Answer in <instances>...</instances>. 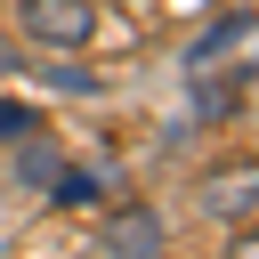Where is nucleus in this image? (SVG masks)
Masks as SVG:
<instances>
[{
	"instance_id": "2",
	"label": "nucleus",
	"mask_w": 259,
	"mask_h": 259,
	"mask_svg": "<svg viewBox=\"0 0 259 259\" xmlns=\"http://www.w3.org/2000/svg\"><path fill=\"white\" fill-rule=\"evenodd\" d=\"M24 32L40 49H89L97 40V0H24Z\"/></svg>"
},
{
	"instance_id": "5",
	"label": "nucleus",
	"mask_w": 259,
	"mask_h": 259,
	"mask_svg": "<svg viewBox=\"0 0 259 259\" xmlns=\"http://www.w3.org/2000/svg\"><path fill=\"white\" fill-rule=\"evenodd\" d=\"M57 170H65V154H57L49 138H32V130H24V154H16V178H24V186H57Z\"/></svg>"
},
{
	"instance_id": "3",
	"label": "nucleus",
	"mask_w": 259,
	"mask_h": 259,
	"mask_svg": "<svg viewBox=\"0 0 259 259\" xmlns=\"http://www.w3.org/2000/svg\"><path fill=\"white\" fill-rule=\"evenodd\" d=\"M243 49H251V8L219 16V24L194 40V57H186V65H194V73H219V65H227V57H243Z\"/></svg>"
},
{
	"instance_id": "4",
	"label": "nucleus",
	"mask_w": 259,
	"mask_h": 259,
	"mask_svg": "<svg viewBox=\"0 0 259 259\" xmlns=\"http://www.w3.org/2000/svg\"><path fill=\"white\" fill-rule=\"evenodd\" d=\"M202 210L210 219H251V170H219L202 186Z\"/></svg>"
},
{
	"instance_id": "1",
	"label": "nucleus",
	"mask_w": 259,
	"mask_h": 259,
	"mask_svg": "<svg viewBox=\"0 0 259 259\" xmlns=\"http://www.w3.org/2000/svg\"><path fill=\"white\" fill-rule=\"evenodd\" d=\"M97 251L105 259H162L170 251V219L154 202H113L105 227H97Z\"/></svg>"
},
{
	"instance_id": "7",
	"label": "nucleus",
	"mask_w": 259,
	"mask_h": 259,
	"mask_svg": "<svg viewBox=\"0 0 259 259\" xmlns=\"http://www.w3.org/2000/svg\"><path fill=\"white\" fill-rule=\"evenodd\" d=\"M24 130H32V113L24 105H0V138H24Z\"/></svg>"
},
{
	"instance_id": "6",
	"label": "nucleus",
	"mask_w": 259,
	"mask_h": 259,
	"mask_svg": "<svg viewBox=\"0 0 259 259\" xmlns=\"http://www.w3.org/2000/svg\"><path fill=\"white\" fill-rule=\"evenodd\" d=\"M49 194H57V202H97V194H105V178H97V170H73V162H65Z\"/></svg>"
}]
</instances>
